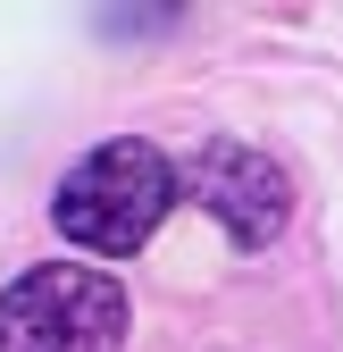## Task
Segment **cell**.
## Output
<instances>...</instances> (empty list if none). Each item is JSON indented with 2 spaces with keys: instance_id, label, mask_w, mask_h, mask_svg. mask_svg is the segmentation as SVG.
Here are the masks:
<instances>
[{
  "instance_id": "6da1fadb",
  "label": "cell",
  "mask_w": 343,
  "mask_h": 352,
  "mask_svg": "<svg viewBox=\"0 0 343 352\" xmlns=\"http://www.w3.org/2000/svg\"><path fill=\"white\" fill-rule=\"evenodd\" d=\"M167 201H176V160H167L159 143L117 135V143L84 151V160L59 176L51 227H59L75 252H93V260H126V252H143V243L159 235Z\"/></svg>"
},
{
  "instance_id": "7a4b0ae2",
  "label": "cell",
  "mask_w": 343,
  "mask_h": 352,
  "mask_svg": "<svg viewBox=\"0 0 343 352\" xmlns=\"http://www.w3.org/2000/svg\"><path fill=\"white\" fill-rule=\"evenodd\" d=\"M126 294L84 260H42L0 294V352H117Z\"/></svg>"
},
{
  "instance_id": "3957f363",
  "label": "cell",
  "mask_w": 343,
  "mask_h": 352,
  "mask_svg": "<svg viewBox=\"0 0 343 352\" xmlns=\"http://www.w3.org/2000/svg\"><path fill=\"white\" fill-rule=\"evenodd\" d=\"M176 193H193L235 243H268L285 218H293V185L268 151L251 143H201L185 168H176Z\"/></svg>"
}]
</instances>
